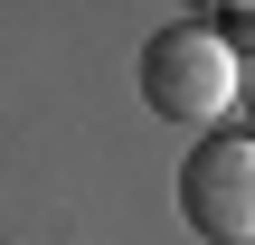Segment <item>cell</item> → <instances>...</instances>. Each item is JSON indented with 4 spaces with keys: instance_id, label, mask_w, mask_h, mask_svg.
I'll list each match as a JSON object with an SVG mask.
<instances>
[{
    "instance_id": "4",
    "label": "cell",
    "mask_w": 255,
    "mask_h": 245,
    "mask_svg": "<svg viewBox=\"0 0 255 245\" xmlns=\"http://www.w3.org/2000/svg\"><path fill=\"white\" fill-rule=\"evenodd\" d=\"M246 113H255V94H246Z\"/></svg>"
},
{
    "instance_id": "3",
    "label": "cell",
    "mask_w": 255,
    "mask_h": 245,
    "mask_svg": "<svg viewBox=\"0 0 255 245\" xmlns=\"http://www.w3.org/2000/svg\"><path fill=\"white\" fill-rule=\"evenodd\" d=\"M218 38H227L237 57H255V0H227V19H218Z\"/></svg>"
},
{
    "instance_id": "2",
    "label": "cell",
    "mask_w": 255,
    "mask_h": 245,
    "mask_svg": "<svg viewBox=\"0 0 255 245\" xmlns=\"http://www.w3.org/2000/svg\"><path fill=\"white\" fill-rule=\"evenodd\" d=\"M180 217L208 245H255V132H208L180 161Z\"/></svg>"
},
{
    "instance_id": "1",
    "label": "cell",
    "mask_w": 255,
    "mask_h": 245,
    "mask_svg": "<svg viewBox=\"0 0 255 245\" xmlns=\"http://www.w3.org/2000/svg\"><path fill=\"white\" fill-rule=\"evenodd\" d=\"M142 104H151L161 123L218 132V113L237 104V47L218 38V19H170V28H151V47H142Z\"/></svg>"
}]
</instances>
